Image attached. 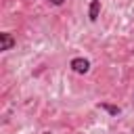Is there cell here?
Returning a JSON list of instances; mask_svg holds the SVG:
<instances>
[{"instance_id":"cell-1","label":"cell","mask_w":134,"mask_h":134,"mask_svg":"<svg viewBox=\"0 0 134 134\" xmlns=\"http://www.w3.org/2000/svg\"><path fill=\"white\" fill-rule=\"evenodd\" d=\"M69 67H71V71H75V73L84 75V73H88V71H90V61H88V59H84V57H73V59L69 61Z\"/></svg>"},{"instance_id":"cell-2","label":"cell","mask_w":134,"mask_h":134,"mask_svg":"<svg viewBox=\"0 0 134 134\" xmlns=\"http://www.w3.org/2000/svg\"><path fill=\"white\" fill-rule=\"evenodd\" d=\"M15 44H17V40H15V36L10 31H0V52L10 50Z\"/></svg>"},{"instance_id":"cell-3","label":"cell","mask_w":134,"mask_h":134,"mask_svg":"<svg viewBox=\"0 0 134 134\" xmlns=\"http://www.w3.org/2000/svg\"><path fill=\"white\" fill-rule=\"evenodd\" d=\"M96 107H98V109H103V111H107L111 117H117V115L121 113V107H119V105H113V103H107V100H100Z\"/></svg>"},{"instance_id":"cell-4","label":"cell","mask_w":134,"mask_h":134,"mask_svg":"<svg viewBox=\"0 0 134 134\" xmlns=\"http://www.w3.org/2000/svg\"><path fill=\"white\" fill-rule=\"evenodd\" d=\"M100 15V0H90V6H88V19L90 21H96Z\"/></svg>"},{"instance_id":"cell-5","label":"cell","mask_w":134,"mask_h":134,"mask_svg":"<svg viewBox=\"0 0 134 134\" xmlns=\"http://www.w3.org/2000/svg\"><path fill=\"white\" fill-rule=\"evenodd\" d=\"M46 2H50V4H54V6H63V4H65V0H46Z\"/></svg>"}]
</instances>
